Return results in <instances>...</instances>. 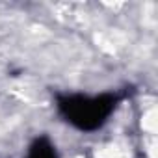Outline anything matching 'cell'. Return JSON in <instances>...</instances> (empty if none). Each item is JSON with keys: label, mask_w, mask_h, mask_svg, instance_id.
Returning a JSON list of instances; mask_svg holds the SVG:
<instances>
[{"label": "cell", "mask_w": 158, "mask_h": 158, "mask_svg": "<svg viewBox=\"0 0 158 158\" xmlns=\"http://www.w3.org/2000/svg\"><path fill=\"white\" fill-rule=\"evenodd\" d=\"M26 158H58V154H56L54 145L47 138H37L32 143L30 152H28Z\"/></svg>", "instance_id": "obj_2"}, {"label": "cell", "mask_w": 158, "mask_h": 158, "mask_svg": "<svg viewBox=\"0 0 158 158\" xmlns=\"http://www.w3.org/2000/svg\"><path fill=\"white\" fill-rule=\"evenodd\" d=\"M117 106V97L112 93H102L97 97L89 95H61L58 97V110L73 127L80 130H97Z\"/></svg>", "instance_id": "obj_1"}]
</instances>
